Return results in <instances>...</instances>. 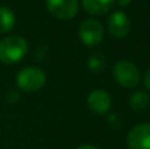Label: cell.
<instances>
[{
  "mask_svg": "<svg viewBox=\"0 0 150 149\" xmlns=\"http://www.w3.org/2000/svg\"><path fill=\"white\" fill-rule=\"evenodd\" d=\"M28 52L26 40L21 36H8L0 41V62L4 65L17 63Z\"/></svg>",
  "mask_w": 150,
  "mask_h": 149,
  "instance_id": "6da1fadb",
  "label": "cell"
},
{
  "mask_svg": "<svg viewBox=\"0 0 150 149\" xmlns=\"http://www.w3.org/2000/svg\"><path fill=\"white\" fill-rule=\"evenodd\" d=\"M46 83V74L40 67L29 66L18 71L16 77V84L25 92H36L41 90Z\"/></svg>",
  "mask_w": 150,
  "mask_h": 149,
  "instance_id": "7a4b0ae2",
  "label": "cell"
},
{
  "mask_svg": "<svg viewBox=\"0 0 150 149\" xmlns=\"http://www.w3.org/2000/svg\"><path fill=\"white\" fill-rule=\"evenodd\" d=\"M113 75L117 83L125 89H133L141 81V73L137 66L127 60H120L115 63Z\"/></svg>",
  "mask_w": 150,
  "mask_h": 149,
  "instance_id": "3957f363",
  "label": "cell"
},
{
  "mask_svg": "<svg viewBox=\"0 0 150 149\" xmlns=\"http://www.w3.org/2000/svg\"><path fill=\"white\" fill-rule=\"evenodd\" d=\"M79 37L86 46H96L101 42L104 36V28L96 18H86L79 25Z\"/></svg>",
  "mask_w": 150,
  "mask_h": 149,
  "instance_id": "277c9868",
  "label": "cell"
},
{
  "mask_svg": "<svg viewBox=\"0 0 150 149\" xmlns=\"http://www.w3.org/2000/svg\"><path fill=\"white\" fill-rule=\"evenodd\" d=\"M78 0H46V8L55 18L70 20L78 13Z\"/></svg>",
  "mask_w": 150,
  "mask_h": 149,
  "instance_id": "5b68a950",
  "label": "cell"
},
{
  "mask_svg": "<svg viewBox=\"0 0 150 149\" xmlns=\"http://www.w3.org/2000/svg\"><path fill=\"white\" fill-rule=\"evenodd\" d=\"M127 144L129 149H150V124L142 123L130 129Z\"/></svg>",
  "mask_w": 150,
  "mask_h": 149,
  "instance_id": "8992f818",
  "label": "cell"
},
{
  "mask_svg": "<svg viewBox=\"0 0 150 149\" xmlns=\"http://www.w3.org/2000/svg\"><path fill=\"white\" fill-rule=\"evenodd\" d=\"M107 28H108L109 34L113 36L115 38H124L130 31V20L127 13L116 11L111 13V16L107 20Z\"/></svg>",
  "mask_w": 150,
  "mask_h": 149,
  "instance_id": "52a82bcc",
  "label": "cell"
},
{
  "mask_svg": "<svg viewBox=\"0 0 150 149\" xmlns=\"http://www.w3.org/2000/svg\"><path fill=\"white\" fill-rule=\"evenodd\" d=\"M87 106L96 115H104L111 110L112 98L105 90L96 89L91 91L87 96Z\"/></svg>",
  "mask_w": 150,
  "mask_h": 149,
  "instance_id": "ba28073f",
  "label": "cell"
},
{
  "mask_svg": "<svg viewBox=\"0 0 150 149\" xmlns=\"http://www.w3.org/2000/svg\"><path fill=\"white\" fill-rule=\"evenodd\" d=\"M82 4L87 13L93 16H101L111 9L113 0H82Z\"/></svg>",
  "mask_w": 150,
  "mask_h": 149,
  "instance_id": "9c48e42d",
  "label": "cell"
},
{
  "mask_svg": "<svg viewBox=\"0 0 150 149\" xmlns=\"http://www.w3.org/2000/svg\"><path fill=\"white\" fill-rule=\"evenodd\" d=\"M15 13L7 7H0V33H8L15 28Z\"/></svg>",
  "mask_w": 150,
  "mask_h": 149,
  "instance_id": "30bf717a",
  "label": "cell"
},
{
  "mask_svg": "<svg viewBox=\"0 0 150 149\" xmlns=\"http://www.w3.org/2000/svg\"><path fill=\"white\" fill-rule=\"evenodd\" d=\"M129 104L133 110L136 111H142L146 110L150 104V96L148 92L145 91H136L130 95L129 98Z\"/></svg>",
  "mask_w": 150,
  "mask_h": 149,
  "instance_id": "8fae6325",
  "label": "cell"
},
{
  "mask_svg": "<svg viewBox=\"0 0 150 149\" xmlns=\"http://www.w3.org/2000/svg\"><path fill=\"white\" fill-rule=\"evenodd\" d=\"M104 63H105V60L101 54H95L88 60V67L92 71L98 73V71H101L104 67Z\"/></svg>",
  "mask_w": 150,
  "mask_h": 149,
  "instance_id": "7c38bea8",
  "label": "cell"
},
{
  "mask_svg": "<svg viewBox=\"0 0 150 149\" xmlns=\"http://www.w3.org/2000/svg\"><path fill=\"white\" fill-rule=\"evenodd\" d=\"M144 83H145V87L150 91V69H148L144 75Z\"/></svg>",
  "mask_w": 150,
  "mask_h": 149,
  "instance_id": "4fadbf2b",
  "label": "cell"
},
{
  "mask_svg": "<svg viewBox=\"0 0 150 149\" xmlns=\"http://www.w3.org/2000/svg\"><path fill=\"white\" fill-rule=\"evenodd\" d=\"M132 1L133 0H113V3H116V4L120 5V7H128Z\"/></svg>",
  "mask_w": 150,
  "mask_h": 149,
  "instance_id": "5bb4252c",
  "label": "cell"
},
{
  "mask_svg": "<svg viewBox=\"0 0 150 149\" xmlns=\"http://www.w3.org/2000/svg\"><path fill=\"white\" fill-rule=\"evenodd\" d=\"M76 149H98V148L93 147V145H90V144H83V145H79Z\"/></svg>",
  "mask_w": 150,
  "mask_h": 149,
  "instance_id": "9a60e30c",
  "label": "cell"
}]
</instances>
